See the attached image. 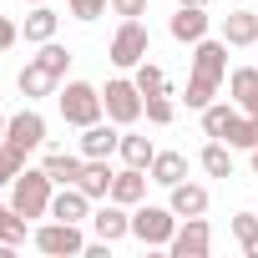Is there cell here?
<instances>
[{
	"mask_svg": "<svg viewBox=\"0 0 258 258\" xmlns=\"http://www.w3.org/2000/svg\"><path fill=\"white\" fill-rule=\"evenodd\" d=\"M6 142H11V147H21V152H36V147L46 142V116H41V111H31V106H26V111H16V116L6 121Z\"/></svg>",
	"mask_w": 258,
	"mask_h": 258,
	"instance_id": "obj_8",
	"label": "cell"
},
{
	"mask_svg": "<svg viewBox=\"0 0 258 258\" xmlns=\"http://www.w3.org/2000/svg\"><path fill=\"white\" fill-rule=\"evenodd\" d=\"M16 41H21V26H16V21H6V16H0V51H11Z\"/></svg>",
	"mask_w": 258,
	"mask_h": 258,
	"instance_id": "obj_35",
	"label": "cell"
},
{
	"mask_svg": "<svg viewBox=\"0 0 258 258\" xmlns=\"http://www.w3.org/2000/svg\"><path fill=\"white\" fill-rule=\"evenodd\" d=\"M56 21H61V16H56L51 6H36V11L26 16V41H36V46H46V41L56 36Z\"/></svg>",
	"mask_w": 258,
	"mask_h": 258,
	"instance_id": "obj_23",
	"label": "cell"
},
{
	"mask_svg": "<svg viewBox=\"0 0 258 258\" xmlns=\"http://www.w3.org/2000/svg\"><path fill=\"white\" fill-rule=\"evenodd\" d=\"M243 111H238V101L228 106V101H208L203 106V132L208 137H218V142H228V132H233V121H238Z\"/></svg>",
	"mask_w": 258,
	"mask_h": 258,
	"instance_id": "obj_19",
	"label": "cell"
},
{
	"mask_svg": "<svg viewBox=\"0 0 258 258\" xmlns=\"http://www.w3.org/2000/svg\"><path fill=\"white\" fill-rule=\"evenodd\" d=\"M253 172H258V147H253Z\"/></svg>",
	"mask_w": 258,
	"mask_h": 258,
	"instance_id": "obj_39",
	"label": "cell"
},
{
	"mask_svg": "<svg viewBox=\"0 0 258 258\" xmlns=\"http://www.w3.org/2000/svg\"><path fill=\"white\" fill-rule=\"evenodd\" d=\"M233 233H238V243L253 238V233H258V218H253V213H238V218H233Z\"/></svg>",
	"mask_w": 258,
	"mask_h": 258,
	"instance_id": "obj_34",
	"label": "cell"
},
{
	"mask_svg": "<svg viewBox=\"0 0 258 258\" xmlns=\"http://www.w3.org/2000/svg\"><path fill=\"white\" fill-rule=\"evenodd\" d=\"M116 152L126 157V167H152V157H157V147H152L147 137H121Z\"/></svg>",
	"mask_w": 258,
	"mask_h": 258,
	"instance_id": "obj_25",
	"label": "cell"
},
{
	"mask_svg": "<svg viewBox=\"0 0 258 258\" xmlns=\"http://www.w3.org/2000/svg\"><path fill=\"white\" fill-rule=\"evenodd\" d=\"M177 6H208V0H177Z\"/></svg>",
	"mask_w": 258,
	"mask_h": 258,
	"instance_id": "obj_38",
	"label": "cell"
},
{
	"mask_svg": "<svg viewBox=\"0 0 258 258\" xmlns=\"http://www.w3.org/2000/svg\"><path fill=\"white\" fill-rule=\"evenodd\" d=\"M111 167H106V157H86V167H81V177H76V187L96 203V198H111Z\"/></svg>",
	"mask_w": 258,
	"mask_h": 258,
	"instance_id": "obj_12",
	"label": "cell"
},
{
	"mask_svg": "<svg viewBox=\"0 0 258 258\" xmlns=\"http://www.w3.org/2000/svg\"><path fill=\"white\" fill-rule=\"evenodd\" d=\"M147 182H152V177H142V167H126V172H116V177H111V203H121V208H137V203L147 198Z\"/></svg>",
	"mask_w": 258,
	"mask_h": 258,
	"instance_id": "obj_14",
	"label": "cell"
},
{
	"mask_svg": "<svg viewBox=\"0 0 258 258\" xmlns=\"http://www.w3.org/2000/svg\"><path fill=\"white\" fill-rule=\"evenodd\" d=\"M56 101H61V121H71V126H91V121H101V91L96 86H86V81H66V91H56Z\"/></svg>",
	"mask_w": 258,
	"mask_h": 258,
	"instance_id": "obj_3",
	"label": "cell"
},
{
	"mask_svg": "<svg viewBox=\"0 0 258 258\" xmlns=\"http://www.w3.org/2000/svg\"><path fill=\"white\" fill-rule=\"evenodd\" d=\"M51 187H56V182H51L46 167H36V172L21 167V177L11 182V208H16L21 218H51V198H56Z\"/></svg>",
	"mask_w": 258,
	"mask_h": 258,
	"instance_id": "obj_2",
	"label": "cell"
},
{
	"mask_svg": "<svg viewBox=\"0 0 258 258\" xmlns=\"http://www.w3.org/2000/svg\"><path fill=\"white\" fill-rule=\"evenodd\" d=\"M51 218H61V223H81V218H91V198H86L76 182H66V187L51 198Z\"/></svg>",
	"mask_w": 258,
	"mask_h": 258,
	"instance_id": "obj_11",
	"label": "cell"
},
{
	"mask_svg": "<svg viewBox=\"0 0 258 258\" xmlns=\"http://www.w3.org/2000/svg\"><path fill=\"white\" fill-rule=\"evenodd\" d=\"M31 6H46V0H31Z\"/></svg>",
	"mask_w": 258,
	"mask_h": 258,
	"instance_id": "obj_40",
	"label": "cell"
},
{
	"mask_svg": "<svg viewBox=\"0 0 258 258\" xmlns=\"http://www.w3.org/2000/svg\"><path fill=\"white\" fill-rule=\"evenodd\" d=\"M121 147V137L111 132L106 121H91V126H81V157H111Z\"/></svg>",
	"mask_w": 258,
	"mask_h": 258,
	"instance_id": "obj_20",
	"label": "cell"
},
{
	"mask_svg": "<svg viewBox=\"0 0 258 258\" xmlns=\"http://www.w3.org/2000/svg\"><path fill=\"white\" fill-rule=\"evenodd\" d=\"M56 81H61V76H56L46 61H26V71L16 76V86H21V96H26V101H36V96H51V91H56Z\"/></svg>",
	"mask_w": 258,
	"mask_h": 258,
	"instance_id": "obj_10",
	"label": "cell"
},
{
	"mask_svg": "<svg viewBox=\"0 0 258 258\" xmlns=\"http://www.w3.org/2000/svg\"><path fill=\"white\" fill-rule=\"evenodd\" d=\"M228 147H248V152L258 147V116H248V111H243V116L233 121V132H228Z\"/></svg>",
	"mask_w": 258,
	"mask_h": 258,
	"instance_id": "obj_28",
	"label": "cell"
},
{
	"mask_svg": "<svg viewBox=\"0 0 258 258\" xmlns=\"http://www.w3.org/2000/svg\"><path fill=\"white\" fill-rule=\"evenodd\" d=\"M172 36L187 41V46H198V41L208 36V11H203V6H177V16H172Z\"/></svg>",
	"mask_w": 258,
	"mask_h": 258,
	"instance_id": "obj_16",
	"label": "cell"
},
{
	"mask_svg": "<svg viewBox=\"0 0 258 258\" xmlns=\"http://www.w3.org/2000/svg\"><path fill=\"white\" fill-rule=\"evenodd\" d=\"M223 76H228V41H198L192 46V76H187V106H208L213 96H218V86H223Z\"/></svg>",
	"mask_w": 258,
	"mask_h": 258,
	"instance_id": "obj_1",
	"label": "cell"
},
{
	"mask_svg": "<svg viewBox=\"0 0 258 258\" xmlns=\"http://www.w3.org/2000/svg\"><path fill=\"white\" fill-rule=\"evenodd\" d=\"M167 248H172V258H203V253L213 248V233H208V223H203V218H187V223L172 233V243H167Z\"/></svg>",
	"mask_w": 258,
	"mask_h": 258,
	"instance_id": "obj_9",
	"label": "cell"
},
{
	"mask_svg": "<svg viewBox=\"0 0 258 258\" xmlns=\"http://www.w3.org/2000/svg\"><path fill=\"white\" fill-rule=\"evenodd\" d=\"M36 248L41 253H51V258H61V253H86V238H81V228L76 223H46V228H36Z\"/></svg>",
	"mask_w": 258,
	"mask_h": 258,
	"instance_id": "obj_7",
	"label": "cell"
},
{
	"mask_svg": "<svg viewBox=\"0 0 258 258\" xmlns=\"http://www.w3.org/2000/svg\"><path fill=\"white\" fill-rule=\"evenodd\" d=\"M228 91H233L238 111L258 116V66H243V71H233V76H228Z\"/></svg>",
	"mask_w": 258,
	"mask_h": 258,
	"instance_id": "obj_18",
	"label": "cell"
},
{
	"mask_svg": "<svg viewBox=\"0 0 258 258\" xmlns=\"http://www.w3.org/2000/svg\"><path fill=\"white\" fill-rule=\"evenodd\" d=\"M106 6L111 0H71V16L76 21H96V16H106Z\"/></svg>",
	"mask_w": 258,
	"mask_h": 258,
	"instance_id": "obj_32",
	"label": "cell"
},
{
	"mask_svg": "<svg viewBox=\"0 0 258 258\" xmlns=\"http://www.w3.org/2000/svg\"><path fill=\"white\" fill-rule=\"evenodd\" d=\"M36 61H46V66H51L56 76H66V66H71V51H66V46H56V41H46Z\"/></svg>",
	"mask_w": 258,
	"mask_h": 258,
	"instance_id": "obj_31",
	"label": "cell"
},
{
	"mask_svg": "<svg viewBox=\"0 0 258 258\" xmlns=\"http://www.w3.org/2000/svg\"><path fill=\"white\" fill-rule=\"evenodd\" d=\"M142 111H147L152 126H167V121H172V101H167V91H162V96H142Z\"/></svg>",
	"mask_w": 258,
	"mask_h": 258,
	"instance_id": "obj_30",
	"label": "cell"
},
{
	"mask_svg": "<svg viewBox=\"0 0 258 258\" xmlns=\"http://www.w3.org/2000/svg\"><path fill=\"white\" fill-rule=\"evenodd\" d=\"M243 253H248V258H258V233H253V238H243Z\"/></svg>",
	"mask_w": 258,
	"mask_h": 258,
	"instance_id": "obj_36",
	"label": "cell"
},
{
	"mask_svg": "<svg viewBox=\"0 0 258 258\" xmlns=\"http://www.w3.org/2000/svg\"><path fill=\"white\" fill-rule=\"evenodd\" d=\"M223 41L228 46H253L258 41V11H228L223 16Z\"/></svg>",
	"mask_w": 258,
	"mask_h": 258,
	"instance_id": "obj_17",
	"label": "cell"
},
{
	"mask_svg": "<svg viewBox=\"0 0 258 258\" xmlns=\"http://www.w3.org/2000/svg\"><path fill=\"white\" fill-rule=\"evenodd\" d=\"M137 91H142V96H162V91H167V76L142 61V66H137Z\"/></svg>",
	"mask_w": 258,
	"mask_h": 258,
	"instance_id": "obj_29",
	"label": "cell"
},
{
	"mask_svg": "<svg viewBox=\"0 0 258 258\" xmlns=\"http://www.w3.org/2000/svg\"><path fill=\"white\" fill-rule=\"evenodd\" d=\"M0 243H11V248L26 243V218L16 208H6V203H0Z\"/></svg>",
	"mask_w": 258,
	"mask_h": 258,
	"instance_id": "obj_26",
	"label": "cell"
},
{
	"mask_svg": "<svg viewBox=\"0 0 258 258\" xmlns=\"http://www.w3.org/2000/svg\"><path fill=\"white\" fill-rule=\"evenodd\" d=\"M167 192H172V203H167V208H172L177 218H203V213H208V187H198V182H187V177H182V182H177V187H167Z\"/></svg>",
	"mask_w": 258,
	"mask_h": 258,
	"instance_id": "obj_13",
	"label": "cell"
},
{
	"mask_svg": "<svg viewBox=\"0 0 258 258\" xmlns=\"http://www.w3.org/2000/svg\"><path fill=\"white\" fill-rule=\"evenodd\" d=\"M6 121H11V116H0V142H6Z\"/></svg>",
	"mask_w": 258,
	"mask_h": 258,
	"instance_id": "obj_37",
	"label": "cell"
},
{
	"mask_svg": "<svg viewBox=\"0 0 258 258\" xmlns=\"http://www.w3.org/2000/svg\"><path fill=\"white\" fill-rule=\"evenodd\" d=\"M198 162H203V172H208V177H233V157H228V147H223L218 137L203 147V157H198Z\"/></svg>",
	"mask_w": 258,
	"mask_h": 258,
	"instance_id": "obj_24",
	"label": "cell"
},
{
	"mask_svg": "<svg viewBox=\"0 0 258 258\" xmlns=\"http://www.w3.org/2000/svg\"><path fill=\"white\" fill-rule=\"evenodd\" d=\"M132 233H137L147 248H167V243H172V233H177V213H172V208H152V203H147V208H137V213H132Z\"/></svg>",
	"mask_w": 258,
	"mask_h": 258,
	"instance_id": "obj_4",
	"label": "cell"
},
{
	"mask_svg": "<svg viewBox=\"0 0 258 258\" xmlns=\"http://www.w3.org/2000/svg\"><path fill=\"white\" fill-rule=\"evenodd\" d=\"M21 167H26V152L11 147V142H0V187H11L21 177Z\"/></svg>",
	"mask_w": 258,
	"mask_h": 258,
	"instance_id": "obj_27",
	"label": "cell"
},
{
	"mask_svg": "<svg viewBox=\"0 0 258 258\" xmlns=\"http://www.w3.org/2000/svg\"><path fill=\"white\" fill-rule=\"evenodd\" d=\"M147 172H152V182H162V187H177V182L187 177V157H182V152H157Z\"/></svg>",
	"mask_w": 258,
	"mask_h": 258,
	"instance_id": "obj_21",
	"label": "cell"
},
{
	"mask_svg": "<svg viewBox=\"0 0 258 258\" xmlns=\"http://www.w3.org/2000/svg\"><path fill=\"white\" fill-rule=\"evenodd\" d=\"M111 11H116L121 21H137V16L147 11V0H111Z\"/></svg>",
	"mask_w": 258,
	"mask_h": 258,
	"instance_id": "obj_33",
	"label": "cell"
},
{
	"mask_svg": "<svg viewBox=\"0 0 258 258\" xmlns=\"http://www.w3.org/2000/svg\"><path fill=\"white\" fill-rule=\"evenodd\" d=\"M91 228H96V238L116 243V238L132 233V218L121 213V203H106V208H96V213H91Z\"/></svg>",
	"mask_w": 258,
	"mask_h": 258,
	"instance_id": "obj_15",
	"label": "cell"
},
{
	"mask_svg": "<svg viewBox=\"0 0 258 258\" xmlns=\"http://www.w3.org/2000/svg\"><path fill=\"white\" fill-rule=\"evenodd\" d=\"M111 61L116 66H142L147 61V26L142 21H121L111 36Z\"/></svg>",
	"mask_w": 258,
	"mask_h": 258,
	"instance_id": "obj_6",
	"label": "cell"
},
{
	"mask_svg": "<svg viewBox=\"0 0 258 258\" xmlns=\"http://www.w3.org/2000/svg\"><path fill=\"white\" fill-rule=\"evenodd\" d=\"M41 167L51 172V182H56V187H66V182H76V177H81L86 157H71V152H46V162H41Z\"/></svg>",
	"mask_w": 258,
	"mask_h": 258,
	"instance_id": "obj_22",
	"label": "cell"
},
{
	"mask_svg": "<svg viewBox=\"0 0 258 258\" xmlns=\"http://www.w3.org/2000/svg\"><path fill=\"white\" fill-rule=\"evenodd\" d=\"M101 106H106V121H116V126H132L137 116H142V91H137V81H106V91H101Z\"/></svg>",
	"mask_w": 258,
	"mask_h": 258,
	"instance_id": "obj_5",
	"label": "cell"
}]
</instances>
